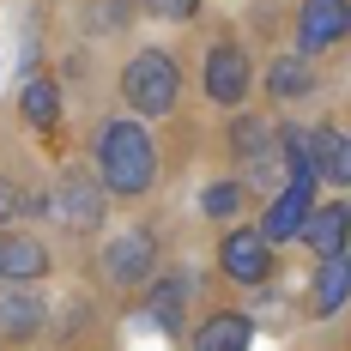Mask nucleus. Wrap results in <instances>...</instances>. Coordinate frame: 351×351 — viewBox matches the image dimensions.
<instances>
[{"label": "nucleus", "instance_id": "f257e3e1", "mask_svg": "<svg viewBox=\"0 0 351 351\" xmlns=\"http://www.w3.org/2000/svg\"><path fill=\"white\" fill-rule=\"evenodd\" d=\"M85 164L97 170V182L115 206H145L164 188V145L152 134V121L128 115V109L97 115L91 140H85Z\"/></svg>", "mask_w": 351, "mask_h": 351}, {"label": "nucleus", "instance_id": "f03ea898", "mask_svg": "<svg viewBox=\"0 0 351 351\" xmlns=\"http://www.w3.org/2000/svg\"><path fill=\"white\" fill-rule=\"evenodd\" d=\"M158 267H164V237H158V224H121V230H109L91 243V279L104 285L109 297H140L145 285L158 279Z\"/></svg>", "mask_w": 351, "mask_h": 351}, {"label": "nucleus", "instance_id": "7ed1b4c3", "mask_svg": "<svg viewBox=\"0 0 351 351\" xmlns=\"http://www.w3.org/2000/svg\"><path fill=\"white\" fill-rule=\"evenodd\" d=\"M224 158H230V170L243 176V188L254 200H267V194H279L285 188V158H279V121L267 115V109H230V121H224Z\"/></svg>", "mask_w": 351, "mask_h": 351}, {"label": "nucleus", "instance_id": "20e7f679", "mask_svg": "<svg viewBox=\"0 0 351 351\" xmlns=\"http://www.w3.org/2000/svg\"><path fill=\"white\" fill-rule=\"evenodd\" d=\"M109 200L104 182H97V170L91 164H67V170L49 182V194H43V212L36 218H49V230L61 237V243L73 248H91L97 243V230L109 224Z\"/></svg>", "mask_w": 351, "mask_h": 351}, {"label": "nucleus", "instance_id": "39448f33", "mask_svg": "<svg viewBox=\"0 0 351 351\" xmlns=\"http://www.w3.org/2000/svg\"><path fill=\"white\" fill-rule=\"evenodd\" d=\"M182 91H188V79H182V61H176L170 49H158V43H145L134 49L121 73H115V97L128 115H140V121H164L182 109Z\"/></svg>", "mask_w": 351, "mask_h": 351}, {"label": "nucleus", "instance_id": "423d86ee", "mask_svg": "<svg viewBox=\"0 0 351 351\" xmlns=\"http://www.w3.org/2000/svg\"><path fill=\"white\" fill-rule=\"evenodd\" d=\"M254 91H261V67H254L248 36H237L230 25H218L206 36V49H200V97L218 115H230V109L254 104Z\"/></svg>", "mask_w": 351, "mask_h": 351}, {"label": "nucleus", "instance_id": "0eeeda50", "mask_svg": "<svg viewBox=\"0 0 351 351\" xmlns=\"http://www.w3.org/2000/svg\"><path fill=\"white\" fill-rule=\"evenodd\" d=\"M212 267H218V279L230 291H267L279 279V248L267 243V230L254 218H237V224H218Z\"/></svg>", "mask_w": 351, "mask_h": 351}, {"label": "nucleus", "instance_id": "6e6552de", "mask_svg": "<svg viewBox=\"0 0 351 351\" xmlns=\"http://www.w3.org/2000/svg\"><path fill=\"white\" fill-rule=\"evenodd\" d=\"M134 303H140V321L152 327V333H164V339H188V327H194V315H200V273L164 261L158 279L145 285Z\"/></svg>", "mask_w": 351, "mask_h": 351}, {"label": "nucleus", "instance_id": "1a4fd4ad", "mask_svg": "<svg viewBox=\"0 0 351 351\" xmlns=\"http://www.w3.org/2000/svg\"><path fill=\"white\" fill-rule=\"evenodd\" d=\"M291 49L309 61H333L351 49V0H297L291 12Z\"/></svg>", "mask_w": 351, "mask_h": 351}, {"label": "nucleus", "instance_id": "9d476101", "mask_svg": "<svg viewBox=\"0 0 351 351\" xmlns=\"http://www.w3.org/2000/svg\"><path fill=\"white\" fill-rule=\"evenodd\" d=\"M55 267H61V248L43 230H31L25 218L0 224V285H43L55 279Z\"/></svg>", "mask_w": 351, "mask_h": 351}, {"label": "nucleus", "instance_id": "9b49d317", "mask_svg": "<svg viewBox=\"0 0 351 351\" xmlns=\"http://www.w3.org/2000/svg\"><path fill=\"white\" fill-rule=\"evenodd\" d=\"M55 327V303L43 297V285H0V346L19 351L36 346Z\"/></svg>", "mask_w": 351, "mask_h": 351}, {"label": "nucleus", "instance_id": "f8f14e48", "mask_svg": "<svg viewBox=\"0 0 351 351\" xmlns=\"http://www.w3.org/2000/svg\"><path fill=\"white\" fill-rule=\"evenodd\" d=\"M309 158L327 194H351V115L327 109L321 121H309Z\"/></svg>", "mask_w": 351, "mask_h": 351}, {"label": "nucleus", "instance_id": "ddd939ff", "mask_svg": "<svg viewBox=\"0 0 351 351\" xmlns=\"http://www.w3.org/2000/svg\"><path fill=\"white\" fill-rule=\"evenodd\" d=\"M321 91V61H309V55H273L267 67H261V97H267V109H303L309 97Z\"/></svg>", "mask_w": 351, "mask_h": 351}, {"label": "nucleus", "instance_id": "4468645a", "mask_svg": "<svg viewBox=\"0 0 351 351\" xmlns=\"http://www.w3.org/2000/svg\"><path fill=\"white\" fill-rule=\"evenodd\" d=\"M315 200H321V188H309V182H285L279 194H267V200H261L254 224L267 230V243H273V248H291L297 237H303V224H309Z\"/></svg>", "mask_w": 351, "mask_h": 351}, {"label": "nucleus", "instance_id": "2eb2a0df", "mask_svg": "<svg viewBox=\"0 0 351 351\" xmlns=\"http://www.w3.org/2000/svg\"><path fill=\"white\" fill-rule=\"evenodd\" d=\"M188 351H254V315L237 303H206L188 327Z\"/></svg>", "mask_w": 351, "mask_h": 351}, {"label": "nucleus", "instance_id": "dca6fc26", "mask_svg": "<svg viewBox=\"0 0 351 351\" xmlns=\"http://www.w3.org/2000/svg\"><path fill=\"white\" fill-rule=\"evenodd\" d=\"M303 309H309V321H333L351 309V248L315 261V273L303 285Z\"/></svg>", "mask_w": 351, "mask_h": 351}, {"label": "nucleus", "instance_id": "f3484780", "mask_svg": "<svg viewBox=\"0 0 351 351\" xmlns=\"http://www.w3.org/2000/svg\"><path fill=\"white\" fill-rule=\"evenodd\" d=\"M297 248H303L309 261H321V254H346V248H351V194H327V200H315V212H309Z\"/></svg>", "mask_w": 351, "mask_h": 351}, {"label": "nucleus", "instance_id": "a211bd4d", "mask_svg": "<svg viewBox=\"0 0 351 351\" xmlns=\"http://www.w3.org/2000/svg\"><path fill=\"white\" fill-rule=\"evenodd\" d=\"M61 109L67 104H61V79H55V73H31V79L19 85V121H25L31 134L49 140V134L61 128Z\"/></svg>", "mask_w": 351, "mask_h": 351}, {"label": "nucleus", "instance_id": "6ab92c4d", "mask_svg": "<svg viewBox=\"0 0 351 351\" xmlns=\"http://www.w3.org/2000/svg\"><path fill=\"white\" fill-rule=\"evenodd\" d=\"M194 206H200L206 224H237V218H248V206H261V200L243 188V176H237V170H224V176H212L206 188H200Z\"/></svg>", "mask_w": 351, "mask_h": 351}, {"label": "nucleus", "instance_id": "aec40b11", "mask_svg": "<svg viewBox=\"0 0 351 351\" xmlns=\"http://www.w3.org/2000/svg\"><path fill=\"white\" fill-rule=\"evenodd\" d=\"M43 194H49V188H25V176L0 170V224H12V218H31V212H43Z\"/></svg>", "mask_w": 351, "mask_h": 351}, {"label": "nucleus", "instance_id": "412c9836", "mask_svg": "<svg viewBox=\"0 0 351 351\" xmlns=\"http://www.w3.org/2000/svg\"><path fill=\"white\" fill-rule=\"evenodd\" d=\"M200 6L206 0H140V12L158 25H188V19H200Z\"/></svg>", "mask_w": 351, "mask_h": 351}, {"label": "nucleus", "instance_id": "4be33fe9", "mask_svg": "<svg viewBox=\"0 0 351 351\" xmlns=\"http://www.w3.org/2000/svg\"><path fill=\"white\" fill-rule=\"evenodd\" d=\"M104 351H115V346H104Z\"/></svg>", "mask_w": 351, "mask_h": 351}]
</instances>
